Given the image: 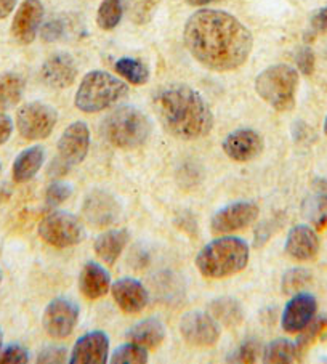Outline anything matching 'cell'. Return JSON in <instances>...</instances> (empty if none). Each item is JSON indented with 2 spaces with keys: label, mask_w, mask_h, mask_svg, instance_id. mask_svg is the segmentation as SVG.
I'll return each mask as SVG.
<instances>
[{
  "label": "cell",
  "mask_w": 327,
  "mask_h": 364,
  "mask_svg": "<svg viewBox=\"0 0 327 364\" xmlns=\"http://www.w3.org/2000/svg\"><path fill=\"white\" fill-rule=\"evenodd\" d=\"M68 361L71 364H106L109 361L108 334L103 331H92L79 337Z\"/></svg>",
  "instance_id": "16"
},
{
  "label": "cell",
  "mask_w": 327,
  "mask_h": 364,
  "mask_svg": "<svg viewBox=\"0 0 327 364\" xmlns=\"http://www.w3.org/2000/svg\"><path fill=\"white\" fill-rule=\"evenodd\" d=\"M37 233L48 246L66 249L82 241V237H84V225L73 213L55 210L42 218Z\"/></svg>",
  "instance_id": "7"
},
{
  "label": "cell",
  "mask_w": 327,
  "mask_h": 364,
  "mask_svg": "<svg viewBox=\"0 0 327 364\" xmlns=\"http://www.w3.org/2000/svg\"><path fill=\"white\" fill-rule=\"evenodd\" d=\"M148 351L149 350L141 347V345L129 342L112 351L109 361L112 364H146L149 358Z\"/></svg>",
  "instance_id": "32"
},
{
  "label": "cell",
  "mask_w": 327,
  "mask_h": 364,
  "mask_svg": "<svg viewBox=\"0 0 327 364\" xmlns=\"http://www.w3.org/2000/svg\"><path fill=\"white\" fill-rule=\"evenodd\" d=\"M29 358V351L20 343H10L0 350V364H26Z\"/></svg>",
  "instance_id": "35"
},
{
  "label": "cell",
  "mask_w": 327,
  "mask_h": 364,
  "mask_svg": "<svg viewBox=\"0 0 327 364\" xmlns=\"http://www.w3.org/2000/svg\"><path fill=\"white\" fill-rule=\"evenodd\" d=\"M310 26L314 33H327V7L314 11L310 20Z\"/></svg>",
  "instance_id": "40"
},
{
  "label": "cell",
  "mask_w": 327,
  "mask_h": 364,
  "mask_svg": "<svg viewBox=\"0 0 327 364\" xmlns=\"http://www.w3.org/2000/svg\"><path fill=\"white\" fill-rule=\"evenodd\" d=\"M324 134L327 135V116H326V121H324Z\"/></svg>",
  "instance_id": "45"
},
{
  "label": "cell",
  "mask_w": 327,
  "mask_h": 364,
  "mask_svg": "<svg viewBox=\"0 0 327 364\" xmlns=\"http://www.w3.org/2000/svg\"><path fill=\"white\" fill-rule=\"evenodd\" d=\"M0 172H2V162H0Z\"/></svg>",
  "instance_id": "47"
},
{
  "label": "cell",
  "mask_w": 327,
  "mask_h": 364,
  "mask_svg": "<svg viewBox=\"0 0 327 364\" xmlns=\"http://www.w3.org/2000/svg\"><path fill=\"white\" fill-rule=\"evenodd\" d=\"M318 310V302L311 294L297 292L289 300L281 316L282 329L289 334H299L310 324Z\"/></svg>",
  "instance_id": "17"
},
{
  "label": "cell",
  "mask_w": 327,
  "mask_h": 364,
  "mask_svg": "<svg viewBox=\"0 0 327 364\" xmlns=\"http://www.w3.org/2000/svg\"><path fill=\"white\" fill-rule=\"evenodd\" d=\"M26 80L18 73L0 74V111H7L21 102Z\"/></svg>",
  "instance_id": "26"
},
{
  "label": "cell",
  "mask_w": 327,
  "mask_h": 364,
  "mask_svg": "<svg viewBox=\"0 0 327 364\" xmlns=\"http://www.w3.org/2000/svg\"><path fill=\"white\" fill-rule=\"evenodd\" d=\"M111 294L116 305L124 313L135 315L148 305V291L140 281L134 278H122L111 286Z\"/></svg>",
  "instance_id": "19"
},
{
  "label": "cell",
  "mask_w": 327,
  "mask_h": 364,
  "mask_svg": "<svg viewBox=\"0 0 327 364\" xmlns=\"http://www.w3.org/2000/svg\"><path fill=\"white\" fill-rule=\"evenodd\" d=\"M43 5L41 0H24L18 7L11 21V36L21 46H29L36 41L43 21Z\"/></svg>",
  "instance_id": "14"
},
{
  "label": "cell",
  "mask_w": 327,
  "mask_h": 364,
  "mask_svg": "<svg viewBox=\"0 0 327 364\" xmlns=\"http://www.w3.org/2000/svg\"><path fill=\"white\" fill-rule=\"evenodd\" d=\"M68 358V351L60 345H48L37 355V363H65Z\"/></svg>",
  "instance_id": "38"
},
{
  "label": "cell",
  "mask_w": 327,
  "mask_h": 364,
  "mask_svg": "<svg viewBox=\"0 0 327 364\" xmlns=\"http://www.w3.org/2000/svg\"><path fill=\"white\" fill-rule=\"evenodd\" d=\"M65 33V24L61 20H50L42 26V39L45 42H55Z\"/></svg>",
  "instance_id": "39"
},
{
  "label": "cell",
  "mask_w": 327,
  "mask_h": 364,
  "mask_svg": "<svg viewBox=\"0 0 327 364\" xmlns=\"http://www.w3.org/2000/svg\"><path fill=\"white\" fill-rule=\"evenodd\" d=\"M130 240L127 230H108L97 237L93 249L106 265H114Z\"/></svg>",
  "instance_id": "22"
},
{
  "label": "cell",
  "mask_w": 327,
  "mask_h": 364,
  "mask_svg": "<svg viewBox=\"0 0 327 364\" xmlns=\"http://www.w3.org/2000/svg\"><path fill=\"white\" fill-rule=\"evenodd\" d=\"M153 108L162 127L180 140H199L209 135L213 127L210 106L190 85L175 84L157 90Z\"/></svg>",
  "instance_id": "2"
},
{
  "label": "cell",
  "mask_w": 327,
  "mask_h": 364,
  "mask_svg": "<svg viewBox=\"0 0 327 364\" xmlns=\"http://www.w3.org/2000/svg\"><path fill=\"white\" fill-rule=\"evenodd\" d=\"M56 122H58V112L53 106L42 102L23 105L16 114V129L28 141L43 140L52 135Z\"/></svg>",
  "instance_id": "8"
},
{
  "label": "cell",
  "mask_w": 327,
  "mask_h": 364,
  "mask_svg": "<svg viewBox=\"0 0 327 364\" xmlns=\"http://www.w3.org/2000/svg\"><path fill=\"white\" fill-rule=\"evenodd\" d=\"M129 85L106 71H90L82 79L75 92V108L87 114L111 108L112 105L127 97Z\"/></svg>",
  "instance_id": "5"
},
{
  "label": "cell",
  "mask_w": 327,
  "mask_h": 364,
  "mask_svg": "<svg viewBox=\"0 0 327 364\" xmlns=\"http://www.w3.org/2000/svg\"><path fill=\"white\" fill-rule=\"evenodd\" d=\"M162 0H125L124 10L132 23L143 26L153 20Z\"/></svg>",
  "instance_id": "30"
},
{
  "label": "cell",
  "mask_w": 327,
  "mask_h": 364,
  "mask_svg": "<svg viewBox=\"0 0 327 364\" xmlns=\"http://www.w3.org/2000/svg\"><path fill=\"white\" fill-rule=\"evenodd\" d=\"M124 0H103L97 14V24L103 31H112L119 26L124 16Z\"/></svg>",
  "instance_id": "31"
},
{
  "label": "cell",
  "mask_w": 327,
  "mask_h": 364,
  "mask_svg": "<svg viewBox=\"0 0 327 364\" xmlns=\"http://www.w3.org/2000/svg\"><path fill=\"white\" fill-rule=\"evenodd\" d=\"M300 351L297 343H294L287 338H276L269 342L265 351H263V363L268 364H291L299 361Z\"/></svg>",
  "instance_id": "27"
},
{
  "label": "cell",
  "mask_w": 327,
  "mask_h": 364,
  "mask_svg": "<svg viewBox=\"0 0 327 364\" xmlns=\"http://www.w3.org/2000/svg\"><path fill=\"white\" fill-rule=\"evenodd\" d=\"M259 355V345L254 341H245L232 351L230 356H226L228 363H255Z\"/></svg>",
  "instance_id": "36"
},
{
  "label": "cell",
  "mask_w": 327,
  "mask_h": 364,
  "mask_svg": "<svg viewBox=\"0 0 327 364\" xmlns=\"http://www.w3.org/2000/svg\"><path fill=\"white\" fill-rule=\"evenodd\" d=\"M319 252L318 233L310 225H295L286 240V254L297 262L313 260Z\"/></svg>",
  "instance_id": "20"
},
{
  "label": "cell",
  "mask_w": 327,
  "mask_h": 364,
  "mask_svg": "<svg viewBox=\"0 0 327 364\" xmlns=\"http://www.w3.org/2000/svg\"><path fill=\"white\" fill-rule=\"evenodd\" d=\"M185 47L199 65L217 73L241 68L254 47L252 33L228 11L200 9L188 18Z\"/></svg>",
  "instance_id": "1"
},
{
  "label": "cell",
  "mask_w": 327,
  "mask_h": 364,
  "mask_svg": "<svg viewBox=\"0 0 327 364\" xmlns=\"http://www.w3.org/2000/svg\"><path fill=\"white\" fill-rule=\"evenodd\" d=\"M58 159L68 167L84 162L90 149V129L82 121L73 122L58 140Z\"/></svg>",
  "instance_id": "12"
},
{
  "label": "cell",
  "mask_w": 327,
  "mask_h": 364,
  "mask_svg": "<svg viewBox=\"0 0 327 364\" xmlns=\"http://www.w3.org/2000/svg\"><path fill=\"white\" fill-rule=\"evenodd\" d=\"M295 63H297L299 71L304 74V76H311L314 73V65H316L314 52L310 47L300 48L297 56H295Z\"/></svg>",
  "instance_id": "37"
},
{
  "label": "cell",
  "mask_w": 327,
  "mask_h": 364,
  "mask_svg": "<svg viewBox=\"0 0 327 364\" xmlns=\"http://www.w3.org/2000/svg\"><path fill=\"white\" fill-rule=\"evenodd\" d=\"M2 347H4V332L0 329V350H2Z\"/></svg>",
  "instance_id": "44"
},
{
  "label": "cell",
  "mask_w": 327,
  "mask_h": 364,
  "mask_svg": "<svg viewBox=\"0 0 327 364\" xmlns=\"http://www.w3.org/2000/svg\"><path fill=\"white\" fill-rule=\"evenodd\" d=\"M223 153L235 162H249L259 158L265 141L254 129H237L225 138L222 143Z\"/></svg>",
  "instance_id": "15"
},
{
  "label": "cell",
  "mask_w": 327,
  "mask_h": 364,
  "mask_svg": "<svg viewBox=\"0 0 327 364\" xmlns=\"http://www.w3.org/2000/svg\"><path fill=\"white\" fill-rule=\"evenodd\" d=\"M71 194H73L71 185L66 183V181H63V180H56L47 188L45 203L52 207L60 205L61 203H65V200L71 198Z\"/></svg>",
  "instance_id": "34"
},
{
  "label": "cell",
  "mask_w": 327,
  "mask_h": 364,
  "mask_svg": "<svg viewBox=\"0 0 327 364\" xmlns=\"http://www.w3.org/2000/svg\"><path fill=\"white\" fill-rule=\"evenodd\" d=\"M14 127L15 125L14 121H11V117L4 114V112H0V146L10 140L11 134H14Z\"/></svg>",
  "instance_id": "41"
},
{
  "label": "cell",
  "mask_w": 327,
  "mask_h": 364,
  "mask_svg": "<svg viewBox=\"0 0 327 364\" xmlns=\"http://www.w3.org/2000/svg\"><path fill=\"white\" fill-rule=\"evenodd\" d=\"M79 305L69 297H56L43 310L42 326L53 338H66L71 336L79 321Z\"/></svg>",
  "instance_id": "9"
},
{
  "label": "cell",
  "mask_w": 327,
  "mask_h": 364,
  "mask_svg": "<svg viewBox=\"0 0 327 364\" xmlns=\"http://www.w3.org/2000/svg\"><path fill=\"white\" fill-rule=\"evenodd\" d=\"M0 282H2V269H0Z\"/></svg>",
  "instance_id": "46"
},
{
  "label": "cell",
  "mask_w": 327,
  "mask_h": 364,
  "mask_svg": "<svg viewBox=\"0 0 327 364\" xmlns=\"http://www.w3.org/2000/svg\"><path fill=\"white\" fill-rule=\"evenodd\" d=\"M299 82L297 69L289 65H273L257 76L255 92L273 109L286 112L294 109Z\"/></svg>",
  "instance_id": "6"
},
{
  "label": "cell",
  "mask_w": 327,
  "mask_h": 364,
  "mask_svg": "<svg viewBox=\"0 0 327 364\" xmlns=\"http://www.w3.org/2000/svg\"><path fill=\"white\" fill-rule=\"evenodd\" d=\"M151 122L148 116L135 106H119L104 117L102 122V136L111 146L125 149H136L148 141L151 135Z\"/></svg>",
  "instance_id": "4"
},
{
  "label": "cell",
  "mask_w": 327,
  "mask_h": 364,
  "mask_svg": "<svg viewBox=\"0 0 327 364\" xmlns=\"http://www.w3.org/2000/svg\"><path fill=\"white\" fill-rule=\"evenodd\" d=\"M310 273L304 268H292L282 276L281 289L284 294H297L308 281H310Z\"/></svg>",
  "instance_id": "33"
},
{
  "label": "cell",
  "mask_w": 327,
  "mask_h": 364,
  "mask_svg": "<svg viewBox=\"0 0 327 364\" xmlns=\"http://www.w3.org/2000/svg\"><path fill=\"white\" fill-rule=\"evenodd\" d=\"M114 69L119 76L134 85H144L149 80V68L141 60L124 56L114 63Z\"/></svg>",
  "instance_id": "29"
},
{
  "label": "cell",
  "mask_w": 327,
  "mask_h": 364,
  "mask_svg": "<svg viewBox=\"0 0 327 364\" xmlns=\"http://www.w3.org/2000/svg\"><path fill=\"white\" fill-rule=\"evenodd\" d=\"M260 215L259 205L252 200H239L213 213L210 230L215 235H230L252 225Z\"/></svg>",
  "instance_id": "10"
},
{
  "label": "cell",
  "mask_w": 327,
  "mask_h": 364,
  "mask_svg": "<svg viewBox=\"0 0 327 364\" xmlns=\"http://www.w3.org/2000/svg\"><path fill=\"white\" fill-rule=\"evenodd\" d=\"M306 212L318 230L327 228V180L314 181V196L308 200Z\"/></svg>",
  "instance_id": "28"
},
{
  "label": "cell",
  "mask_w": 327,
  "mask_h": 364,
  "mask_svg": "<svg viewBox=\"0 0 327 364\" xmlns=\"http://www.w3.org/2000/svg\"><path fill=\"white\" fill-rule=\"evenodd\" d=\"M18 0H0V20H5L16 9Z\"/></svg>",
  "instance_id": "42"
},
{
  "label": "cell",
  "mask_w": 327,
  "mask_h": 364,
  "mask_svg": "<svg viewBox=\"0 0 327 364\" xmlns=\"http://www.w3.org/2000/svg\"><path fill=\"white\" fill-rule=\"evenodd\" d=\"M209 310L210 315L215 318V321L225 326V328H235V326L242 323V305L235 297L215 299L209 305Z\"/></svg>",
  "instance_id": "25"
},
{
  "label": "cell",
  "mask_w": 327,
  "mask_h": 364,
  "mask_svg": "<svg viewBox=\"0 0 327 364\" xmlns=\"http://www.w3.org/2000/svg\"><path fill=\"white\" fill-rule=\"evenodd\" d=\"M250 247L241 237L223 236L213 240L196 255L198 272L209 279H223L241 273L247 267Z\"/></svg>",
  "instance_id": "3"
},
{
  "label": "cell",
  "mask_w": 327,
  "mask_h": 364,
  "mask_svg": "<svg viewBox=\"0 0 327 364\" xmlns=\"http://www.w3.org/2000/svg\"><path fill=\"white\" fill-rule=\"evenodd\" d=\"M188 5H191V7H205V5H210V4H218L222 2V0H185Z\"/></svg>",
  "instance_id": "43"
},
{
  "label": "cell",
  "mask_w": 327,
  "mask_h": 364,
  "mask_svg": "<svg viewBox=\"0 0 327 364\" xmlns=\"http://www.w3.org/2000/svg\"><path fill=\"white\" fill-rule=\"evenodd\" d=\"M79 291L89 300L104 297L111 291V276L97 262H87L79 274Z\"/></svg>",
  "instance_id": "21"
},
{
  "label": "cell",
  "mask_w": 327,
  "mask_h": 364,
  "mask_svg": "<svg viewBox=\"0 0 327 364\" xmlns=\"http://www.w3.org/2000/svg\"><path fill=\"white\" fill-rule=\"evenodd\" d=\"M43 162H45V149L39 144L23 149V151L16 156L14 162V168H11V175L16 183H26L34 175L41 171Z\"/></svg>",
  "instance_id": "24"
},
{
  "label": "cell",
  "mask_w": 327,
  "mask_h": 364,
  "mask_svg": "<svg viewBox=\"0 0 327 364\" xmlns=\"http://www.w3.org/2000/svg\"><path fill=\"white\" fill-rule=\"evenodd\" d=\"M125 337H127L129 342L141 345L146 350H154L166 338V328L156 318L143 319V321L132 326Z\"/></svg>",
  "instance_id": "23"
},
{
  "label": "cell",
  "mask_w": 327,
  "mask_h": 364,
  "mask_svg": "<svg viewBox=\"0 0 327 364\" xmlns=\"http://www.w3.org/2000/svg\"><path fill=\"white\" fill-rule=\"evenodd\" d=\"M121 204L117 199L109 194L108 191L97 190L92 191L89 196L85 198L84 207H82V213H84L85 222L90 225L92 228H108L114 225L119 217H121Z\"/></svg>",
  "instance_id": "13"
},
{
  "label": "cell",
  "mask_w": 327,
  "mask_h": 364,
  "mask_svg": "<svg viewBox=\"0 0 327 364\" xmlns=\"http://www.w3.org/2000/svg\"><path fill=\"white\" fill-rule=\"evenodd\" d=\"M180 334L194 347H212L218 342L222 329L210 313L190 311L181 316Z\"/></svg>",
  "instance_id": "11"
},
{
  "label": "cell",
  "mask_w": 327,
  "mask_h": 364,
  "mask_svg": "<svg viewBox=\"0 0 327 364\" xmlns=\"http://www.w3.org/2000/svg\"><path fill=\"white\" fill-rule=\"evenodd\" d=\"M77 77V65L69 53H55L42 65L41 79L50 89L65 90Z\"/></svg>",
  "instance_id": "18"
}]
</instances>
